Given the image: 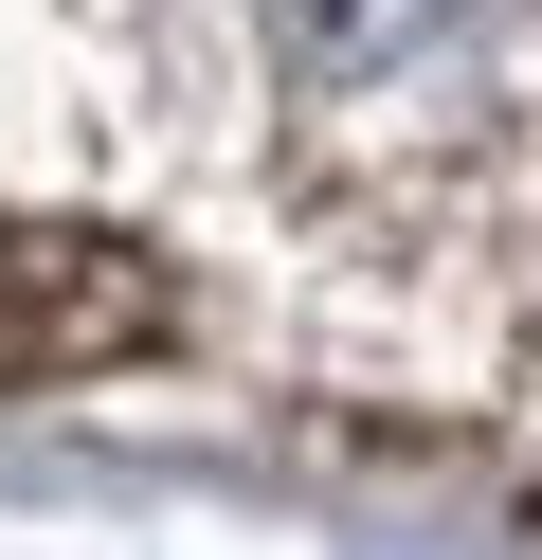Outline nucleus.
I'll return each mask as SVG.
<instances>
[{"label": "nucleus", "instance_id": "nucleus-1", "mask_svg": "<svg viewBox=\"0 0 542 560\" xmlns=\"http://www.w3.org/2000/svg\"><path fill=\"white\" fill-rule=\"evenodd\" d=\"M524 19H542V0H253L289 109H325V127H397V109L488 91Z\"/></svg>", "mask_w": 542, "mask_h": 560}]
</instances>
